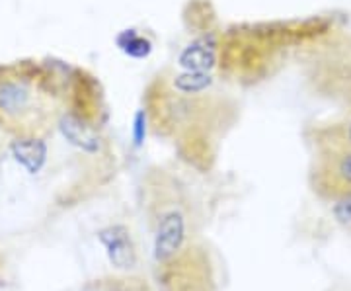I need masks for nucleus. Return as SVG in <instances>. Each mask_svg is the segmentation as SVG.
<instances>
[{
    "mask_svg": "<svg viewBox=\"0 0 351 291\" xmlns=\"http://www.w3.org/2000/svg\"><path fill=\"white\" fill-rule=\"evenodd\" d=\"M66 110L63 82L38 61L0 65V127L18 137H41Z\"/></svg>",
    "mask_w": 351,
    "mask_h": 291,
    "instance_id": "obj_1",
    "label": "nucleus"
},
{
    "mask_svg": "<svg viewBox=\"0 0 351 291\" xmlns=\"http://www.w3.org/2000/svg\"><path fill=\"white\" fill-rule=\"evenodd\" d=\"M318 152L314 165V190L338 202L351 196V141L341 126L318 133Z\"/></svg>",
    "mask_w": 351,
    "mask_h": 291,
    "instance_id": "obj_2",
    "label": "nucleus"
},
{
    "mask_svg": "<svg viewBox=\"0 0 351 291\" xmlns=\"http://www.w3.org/2000/svg\"><path fill=\"white\" fill-rule=\"evenodd\" d=\"M59 126L63 129L64 137L71 141L73 145L80 147L82 151L86 152H96L100 149V135H98V129L90 124V119L84 115L76 114L73 110H64L61 119H59Z\"/></svg>",
    "mask_w": 351,
    "mask_h": 291,
    "instance_id": "obj_3",
    "label": "nucleus"
},
{
    "mask_svg": "<svg viewBox=\"0 0 351 291\" xmlns=\"http://www.w3.org/2000/svg\"><path fill=\"white\" fill-rule=\"evenodd\" d=\"M184 241V217L182 213H166L160 219L158 235H156V258L168 260L180 248Z\"/></svg>",
    "mask_w": 351,
    "mask_h": 291,
    "instance_id": "obj_4",
    "label": "nucleus"
},
{
    "mask_svg": "<svg viewBox=\"0 0 351 291\" xmlns=\"http://www.w3.org/2000/svg\"><path fill=\"white\" fill-rule=\"evenodd\" d=\"M100 241L106 244L110 260L113 262V266L127 268L135 266V251L133 244L129 241V233L125 227H110L100 233Z\"/></svg>",
    "mask_w": 351,
    "mask_h": 291,
    "instance_id": "obj_5",
    "label": "nucleus"
},
{
    "mask_svg": "<svg viewBox=\"0 0 351 291\" xmlns=\"http://www.w3.org/2000/svg\"><path fill=\"white\" fill-rule=\"evenodd\" d=\"M12 151L14 156L18 159V163L25 166L27 172L36 174L45 163L47 147L41 141V137H18L14 141Z\"/></svg>",
    "mask_w": 351,
    "mask_h": 291,
    "instance_id": "obj_6",
    "label": "nucleus"
},
{
    "mask_svg": "<svg viewBox=\"0 0 351 291\" xmlns=\"http://www.w3.org/2000/svg\"><path fill=\"white\" fill-rule=\"evenodd\" d=\"M180 63L191 73H205L215 63V45L209 39H197L182 53Z\"/></svg>",
    "mask_w": 351,
    "mask_h": 291,
    "instance_id": "obj_7",
    "label": "nucleus"
},
{
    "mask_svg": "<svg viewBox=\"0 0 351 291\" xmlns=\"http://www.w3.org/2000/svg\"><path fill=\"white\" fill-rule=\"evenodd\" d=\"M121 47L127 49V53L133 55V57H135V49H138V57H143V55L149 53V43L143 38H135V36H131L127 43H121Z\"/></svg>",
    "mask_w": 351,
    "mask_h": 291,
    "instance_id": "obj_8",
    "label": "nucleus"
},
{
    "mask_svg": "<svg viewBox=\"0 0 351 291\" xmlns=\"http://www.w3.org/2000/svg\"><path fill=\"white\" fill-rule=\"evenodd\" d=\"M135 137H137V145L143 143V137H145V114L141 112L137 115V121H135Z\"/></svg>",
    "mask_w": 351,
    "mask_h": 291,
    "instance_id": "obj_9",
    "label": "nucleus"
},
{
    "mask_svg": "<svg viewBox=\"0 0 351 291\" xmlns=\"http://www.w3.org/2000/svg\"><path fill=\"white\" fill-rule=\"evenodd\" d=\"M341 129H343V133H346V137L351 141V119L348 121V126H341Z\"/></svg>",
    "mask_w": 351,
    "mask_h": 291,
    "instance_id": "obj_10",
    "label": "nucleus"
}]
</instances>
